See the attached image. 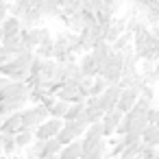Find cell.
<instances>
[{
    "mask_svg": "<svg viewBox=\"0 0 159 159\" xmlns=\"http://www.w3.org/2000/svg\"><path fill=\"white\" fill-rule=\"evenodd\" d=\"M111 52H113V48H111V44H109V42H98V44L92 48V57L96 59V63H98V66H102V63L111 57Z\"/></svg>",
    "mask_w": 159,
    "mask_h": 159,
    "instance_id": "cell-13",
    "label": "cell"
},
{
    "mask_svg": "<svg viewBox=\"0 0 159 159\" xmlns=\"http://www.w3.org/2000/svg\"><path fill=\"white\" fill-rule=\"evenodd\" d=\"M20 31H22V22H20V18H16V16H9L2 24H0V35H2V39H7V37H18Z\"/></svg>",
    "mask_w": 159,
    "mask_h": 159,
    "instance_id": "cell-11",
    "label": "cell"
},
{
    "mask_svg": "<svg viewBox=\"0 0 159 159\" xmlns=\"http://www.w3.org/2000/svg\"><path fill=\"white\" fill-rule=\"evenodd\" d=\"M155 74H157V76H159V61H157V63H155Z\"/></svg>",
    "mask_w": 159,
    "mask_h": 159,
    "instance_id": "cell-27",
    "label": "cell"
},
{
    "mask_svg": "<svg viewBox=\"0 0 159 159\" xmlns=\"http://www.w3.org/2000/svg\"><path fill=\"white\" fill-rule=\"evenodd\" d=\"M133 46V33H124V35H120L113 44H111V48H113V52H124L126 48H131Z\"/></svg>",
    "mask_w": 159,
    "mask_h": 159,
    "instance_id": "cell-21",
    "label": "cell"
},
{
    "mask_svg": "<svg viewBox=\"0 0 159 159\" xmlns=\"http://www.w3.org/2000/svg\"><path fill=\"white\" fill-rule=\"evenodd\" d=\"M79 68H81V74L89 76V79H96L98 70H100V66L96 63V59L92 57V52H85V55L79 57Z\"/></svg>",
    "mask_w": 159,
    "mask_h": 159,
    "instance_id": "cell-10",
    "label": "cell"
},
{
    "mask_svg": "<svg viewBox=\"0 0 159 159\" xmlns=\"http://www.w3.org/2000/svg\"><path fill=\"white\" fill-rule=\"evenodd\" d=\"M157 102H159V94H157Z\"/></svg>",
    "mask_w": 159,
    "mask_h": 159,
    "instance_id": "cell-30",
    "label": "cell"
},
{
    "mask_svg": "<svg viewBox=\"0 0 159 159\" xmlns=\"http://www.w3.org/2000/svg\"><path fill=\"white\" fill-rule=\"evenodd\" d=\"M20 22H22V29H37V26H42L44 18H42L39 9H29V11L20 18Z\"/></svg>",
    "mask_w": 159,
    "mask_h": 159,
    "instance_id": "cell-14",
    "label": "cell"
},
{
    "mask_svg": "<svg viewBox=\"0 0 159 159\" xmlns=\"http://www.w3.org/2000/svg\"><path fill=\"white\" fill-rule=\"evenodd\" d=\"M52 159H59V157H52Z\"/></svg>",
    "mask_w": 159,
    "mask_h": 159,
    "instance_id": "cell-31",
    "label": "cell"
},
{
    "mask_svg": "<svg viewBox=\"0 0 159 159\" xmlns=\"http://www.w3.org/2000/svg\"><path fill=\"white\" fill-rule=\"evenodd\" d=\"M0 142H2V152H5V157H13V155L18 152L16 135H9V133H0Z\"/></svg>",
    "mask_w": 159,
    "mask_h": 159,
    "instance_id": "cell-19",
    "label": "cell"
},
{
    "mask_svg": "<svg viewBox=\"0 0 159 159\" xmlns=\"http://www.w3.org/2000/svg\"><path fill=\"white\" fill-rule=\"evenodd\" d=\"M42 18L44 20H50V18H59L61 16V2L59 0H42V5L37 7Z\"/></svg>",
    "mask_w": 159,
    "mask_h": 159,
    "instance_id": "cell-12",
    "label": "cell"
},
{
    "mask_svg": "<svg viewBox=\"0 0 159 159\" xmlns=\"http://www.w3.org/2000/svg\"><path fill=\"white\" fill-rule=\"evenodd\" d=\"M139 96H142V98H146V100H150V102H155V100H157L155 85H144V87H142V92H139Z\"/></svg>",
    "mask_w": 159,
    "mask_h": 159,
    "instance_id": "cell-24",
    "label": "cell"
},
{
    "mask_svg": "<svg viewBox=\"0 0 159 159\" xmlns=\"http://www.w3.org/2000/svg\"><path fill=\"white\" fill-rule=\"evenodd\" d=\"M109 87V83L102 79V76H96L94 79V83H92V89H89V96H100L105 89Z\"/></svg>",
    "mask_w": 159,
    "mask_h": 159,
    "instance_id": "cell-23",
    "label": "cell"
},
{
    "mask_svg": "<svg viewBox=\"0 0 159 159\" xmlns=\"http://www.w3.org/2000/svg\"><path fill=\"white\" fill-rule=\"evenodd\" d=\"M122 118H124V113H122V111H118V109H113V111H107V113L102 116L100 124H102V131H105V139L116 135V131H118V126H120Z\"/></svg>",
    "mask_w": 159,
    "mask_h": 159,
    "instance_id": "cell-6",
    "label": "cell"
},
{
    "mask_svg": "<svg viewBox=\"0 0 159 159\" xmlns=\"http://www.w3.org/2000/svg\"><path fill=\"white\" fill-rule=\"evenodd\" d=\"M142 142L148 144V146L159 148V126H157V124H148L146 131L142 133Z\"/></svg>",
    "mask_w": 159,
    "mask_h": 159,
    "instance_id": "cell-18",
    "label": "cell"
},
{
    "mask_svg": "<svg viewBox=\"0 0 159 159\" xmlns=\"http://www.w3.org/2000/svg\"><path fill=\"white\" fill-rule=\"evenodd\" d=\"M155 124L159 126V107H157V116H155Z\"/></svg>",
    "mask_w": 159,
    "mask_h": 159,
    "instance_id": "cell-26",
    "label": "cell"
},
{
    "mask_svg": "<svg viewBox=\"0 0 159 159\" xmlns=\"http://www.w3.org/2000/svg\"><path fill=\"white\" fill-rule=\"evenodd\" d=\"M83 113H85V100H83V102H72V105L68 107V113H66L63 122H72V120H79V118H81Z\"/></svg>",
    "mask_w": 159,
    "mask_h": 159,
    "instance_id": "cell-22",
    "label": "cell"
},
{
    "mask_svg": "<svg viewBox=\"0 0 159 159\" xmlns=\"http://www.w3.org/2000/svg\"><path fill=\"white\" fill-rule=\"evenodd\" d=\"M22 111L18 113H11L7 118L0 120V133H9V135H16L18 131H22Z\"/></svg>",
    "mask_w": 159,
    "mask_h": 159,
    "instance_id": "cell-8",
    "label": "cell"
},
{
    "mask_svg": "<svg viewBox=\"0 0 159 159\" xmlns=\"http://www.w3.org/2000/svg\"><path fill=\"white\" fill-rule=\"evenodd\" d=\"M83 155V142L81 139H74L72 144L63 146L61 152H59V159H81Z\"/></svg>",
    "mask_w": 159,
    "mask_h": 159,
    "instance_id": "cell-15",
    "label": "cell"
},
{
    "mask_svg": "<svg viewBox=\"0 0 159 159\" xmlns=\"http://www.w3.org/2000/svg\"><path fill=\"white\" fill-rule=\"evenodd\" d=\"M48 118H50V113H48V107H46V105H31V107L22 109V126H24V129L35 131V129H37L39 124H44Z\"/></svg>",
    "mask_w": 159,
    "mask_h": 159,
    "instance_id": "cell-2",
    "label": "cell"
},
{
    "mask_svg": "<svg viewBox=\"0 0 159 159\" xmlns=\"http://www.w3.org/2000/svg\"><path fill=\"white\" fill-rule=\"evenodd\" d=\"M68 107H70V102L55 98V102L48 107V113H50V118H59V120H63V118H66V113H68Z\"/></svg>",
    "mask_w": 159,
    "mask_h": 159,
    "instance_id": "cell-20",
    "label": "cell"
},
{
    "mask_svg": "<svg viewBox=\"0 0 159 159\" xmlns=\"http://www.w3.org/2000/svg\"><path fill=\"white\" fill-rule=\"evenodd\" d=\"M0 157H5V152H2V142H0Z\"/></svg>",
    "mask_w": 159,
    "mask_h": 159,
    "instance_id": "cell-28",
    "label": "cell"
},
{
    "mask_svg": "<svg viewBox=\"0 0 159 159\" xmlns=\"http://www.w3.org/2000/svg\"><path fill=\"white\" fill-rule=\"evenodd\" d=\"M7 83H9V79H7V76H2V74H0V92H2V89H5V85H7Z\"/></svg>",
    "mask_w": 159,
    "mask_h": 159,
    "instance_id": "cell-25",
    "label": "cell"
},
{
    "mask_svg": "<svg viewBox=\"0 0 159 159\" xmlns=\"http://www.w3.org/2000/svg\"><path fill=\"white\" fill-rule=\"evenodd\" d=\"M139 100V89H135V87H124L122 89V94H120V100H118V111H122V113H129L133 107H135V102Z\"/></svg>",
    "mask_w": 159,
    "mask_h": 159,
    "instance_id": "cell-7",
    "label": "cell"
},
{
    "mask_svg": "<svg viewBox=\"0 0 159 159\" xmlns=\"http://www.w3.org/2000/svg\"><path fill=\"white\" fill-rule=\"evenodd\" d=\"M126 22H129V18H126V16L116 18V20L111 22V26L107 29V33H105V42L113 44V42H116L120 35H124V33H126Z\"/></svg>",
    "mask_w": 159,
    "mask_h": 159,
    "instance_id": "cell-9",
    "label": "cell"
},
{
    "mask_svg": "<svg viewBox=\"0 0 159 159\" xmlns=\"http://www.w3.org/2000/svg\"><path fill=\"white\" fill-rule=\"evenodd\" d=\"M120 94H122V87L120 85H109L100 96H98V105L100 109L107 113V111H113L118 107V100H120Z\"/></svg>",
    "mask_w": 159,
    "mask_h": 159,
    "instance_id": "cell-5",
    "label": "cell"
},
{
    "mask_svg": "<svg viewBox=\"0 0 159 159\" xmlns=\"http://www.w3.org/2000/svg\"><path fill=\"white\" fill-rule=\"evenodd\" d=\"M55 98H59V100H66V102H83L85 98L81 96V92H79V83H74V81H68V83H61L59 85V89L55 92Z\"/></svg>",
    "mask_w": 159,
    "mask_h": 159,
    "instance_id": "cell-4",
    "label": "cell"
},
{
    "mask_svg": "<svg viewBox=\"0 0 159 159\" xmlns=\"http://www.w3.org/2000/svg\"><path fill=\"white\" fill-rule=\"evenodd\" d=\"M35 142V131L31 129H22L16 133V144H18V150H26L31 148V144Z\"/></svg>",
    "mask_w": 159,
    "mask_h": 159,
    "instance_id": "cell-16",
    "label": "cell"
},
{
    "mask_svg": "<svg viewBox=\"0 0 159 159\" xmlns=\"http://www.w3.org/2000/svg\"><path fill=\"white\" fill-rule=\"evenodd\" d=\"M11 2H20V0H11Z\"/></svg>",
    "mask_w": 159,
    "mask_h": 159,
    "instance_id": "cell-29",
    "label": "cell"
},
{
    "mask_svg": "<svg viewBox=\"0 0 159 159\" xmlns=\"http://www.w3.org/2000/svg\"><path fill=\"white\" fill-rule=\"evenodd\" d=\"M61 148H63V144H61L57 137H52V139L44 142V155H42V159H52V157H59Z\"/></svg>",
    "mask_w": 159,
    "mask_h": 159,
    "instance_id": "cell-17",
    "label": "cell"
},
{
    "mask_svg": "<svg viewBox=\"0 0 159 159\" xmlns=\"http://www.w3.org/2000/svg\"><path fill=\"white\" fill-rule=\"evenodd\" d=\"M61 129H63V120H59V118H48L44 124H39V126L35 129V139L48 142V139L57 137Z\"/></svg>",
    "mask_w": 159,
    "mask_h": 159,
    "instance_id": "cell-3",
    "label": "cell"
},
{
    "mask_svg": "<svg viewBox=\"0 0 159 159\" xmlns=\"http://www.w3.org/2000/svg\"><path fill=\"white\" fill-rule=\"evenodd\" d=\"M122 70H124V57L122 52H111V57L100 66L98 76H102L109 85H118L122 79Z\"/></svg>",
    "mask_w": 159,
    "mask_h": 159,
    "instance_id": "cell-1",
    "label": "cell"
},
{
    "mask_svg": "<svg viewBox=\"0 0 159 159\" xmlns=\"http://www.w3.org/2000/svg\"><path fill=\"white\" fill-rule=\"evenodd\" d=\"M157 155H159V148H157Z\"/></svg>",
    "mask_w": 159,
    "mask_h": 159,
    "instance_id": "cell-32",
    "label": "cell"
}]
</instances>
